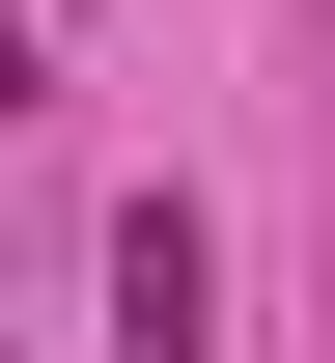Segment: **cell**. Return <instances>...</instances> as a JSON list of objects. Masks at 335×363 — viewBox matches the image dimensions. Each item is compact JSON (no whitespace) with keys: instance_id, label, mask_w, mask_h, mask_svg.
<instances>
[{"instance_id":"6da1fadb","label":"cell","mask_w":335,"mask_h":363,"mask_svg":"<svg viewBox=\"0 0 335 363\" xmlns=\"http://www.w3.org/2000/svg\"><path fill=\"white\" fill-rule=\"evenodd\" d=\"M112 363H224V224L195 196H112Z\"/></svg>"}]
</instances>
